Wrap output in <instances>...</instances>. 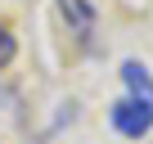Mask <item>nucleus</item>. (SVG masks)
Masks as SVG:
<instances>
[{"instance_id":"nucleus-2","label":"nucleus","mask_w":153,"mask_h":144,"mask_svg":"<svg viewBox=\"0 0 153 144\" xmlns=\"http://www.w3.org/2000/svg\"><path fill=\"white\" fill-rule=\"evenodd\" d=\"M59 14L76 41H90V32H95V5L90 0H59Z\"/></svg>"},{"instance_id":"nucleus-3","label":"nucleus","mask_w":153,"mask_h":144,"mask_svg":"<svg viewBox=\"0 0 153 144\" xmlns=\"http://www.w3.org/2000/svg\"><path fill=\"white\" fill-rule=\"evenodd\" d=\"M122 81H126V95L131 99H140V104H149L153 108V77L131 59V63H122Z\"/></svg>"},{"instance_id":"nucleus-4","label":"nucleus","mask_w":153,"mask_h":144,"mask_svg":"<svg viewBox=\"0 0 153 144\" xmlns=\"http://www.w3.org/2000/svg\"><path fill=\"white\" fill-rule=\"evenodd\" d=\"M14 54H18V41H14V32H9L5 23H0V68H9Z\"/></svg>"},{"instance_id":"nucleus-1","label":"nucleus","mask_w":153,"mask_h":144,"mask_svg":"<svg viewBox=\"0 0 153 144\" xmlns=\"http://www.w3.org/2000/svg\"><path fill=\"white\" fill-rule=\"evenodd\" d=\"M108 122H113V131H117V135H126V140H144V135L153 131V108L126 95V99H117V104H113Z\"/></svg>"}]
</instances>
